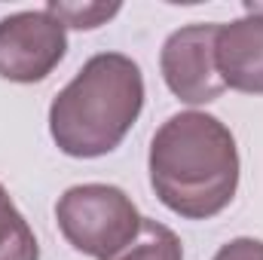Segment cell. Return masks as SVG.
Here are the masks:
<instances>
[{
  "label": "cell",
  "mask_w": 263,
  "mask_h": 260,
  "mask_svg": "<svg viewBox=\"0 0 263 260\" xmlns=\"http://www.w3.org/2000/svg\"><path fill=\"white\" fill-rule=\"evenodd\" d=\"M150 187L168 211L187 220L220 214L239 190L233 132L205 110L168 117L150 141Z\"/></svg>",
  "instance_id": "cell-1"
},
{
  "label": "cell",
  "mask_w": 263,
  "mask_h": 260,
  "mask_svg": "<svg viewBox=\"0 0 263 260\" xmlns=\"http://www.w3.org/2000/svg\"><path fill=\"white\" fill-rule=\"evenodd\" d=\"M144 107V77L123 52L92 55L52 98L49 135L73 159H95L123 144Z\"/></svg>",
  "instance_id": "cell-2"
},
{
  "label": "cell",
  "mask_w": 263,
  "mask_h": 260,
  "mask_svg": "<svg viewBox=\"0 0 263 260\" xmlns=\"http://www.w3.org/2000/svg\"><path fill=\"white\" fill-rule=\"evenodd\" d=\"M55 220L70 248L95 260L120 254L141 230V214L114 184H77L55 202Z\"/></svg>",
  "instance_id": "cell-3"
},
{
  "label": "cell",
  "mask_w": 263,
  "mask_h": 260,
  "mask_svg": "<svg viewBox=\"0 0 263 260\" xmlns=\"http://www.w3.org/2000/svg\"><path fill=\"white\" fill-rule=\"evenodd\" d=\"M67 52L65 25L49 9H25L0 18V77L12 83H40Z\"/></svg>",
  "instance_id": "cell-4"
},
{
  "label": "cell",
  "mask_w": 263,
  "mask_h": 260,
  "mask_svg": "<svg viewBox=\"0 0 263 260\" xmlns=\"http://www.w3.org/2000/svg\"><path fill=\"white\" fill-rule=\"evenodd\" d=\"M217 28L220 25L214 22L184 25L162 43L159 52L162 80L172 89V95H178L184 104H208L227 92L214 62Z\"/></svg>",
  "instance_id": "cell-5"
},
{
  "label": "cell",
  "mask_w": 263,
  "mask_h": 260,
  "mask_svg": "<svg viewBox=\"0 0 263 260\" xmlns=\"http://www.w3.org/2000/svg\"><path fill=\"white\" fill-rule=\"evenodd\" d=\"M214 62L227 89L263 95V9L251 6L248 15L217 28Z\"/></svg>",
  "instance_id": "cell-6"
},
{
  "label": "cell",
  "mask_w": 263,
  "mask_h": 260,
  "mask_svg": "<svg viewBox=\"0 0 263 260\" xmlns=\"http://www.w3.org/2000/svg\"><path fill=\"white\" fill-rule=\"evenodd\" d=\"M0 260H40L37 236L3 184H0Z\"/></svg>",
  "instance_id": "cell-7"
},
{
  "label": "cell",
  "mask_w": 263,
  "mask_h": 260,
  "mask_svg": "<svg viewBox=\"0 0 263 260\" xmlns=\"http://www.w3.org/2000/svg\"><path fill=\"white\" fill-rule=\"evenodd\" d=\"M110 260H184V245L175 230L153 217H141V230L129 245Z\"/></svg>",
  "instance_id": "cell-8"
},
{
  "label": "cell",
  "mask_w": 263,
  "mask_h": 260,
  "mask_svg": "<svg viewBox=\"0 0 263 260\" xmlns=\"http://www.w3.org/2000/svg\"><path fill=\"white\" fill-rule=\"evenodd\" d=\"M65 28H80V31H92L101 28L104 22H110L120 12V3H62L52 0L46 6Z\"/></svg>",
  "instance_id": "cell-9"
},
{
  "label": "cell",
  "mask_w": 263,
  "mask_h": 260,
  "mask_svg": "<svg viewBox=\"0 0 263 260\" xmlns=\"http://www.w3.org/2000/svg\"><path fill=\"white\" fill-rule=\"evenodd\" d=\"M211 260H263V242L260 239H233L227 245H220V251Z\"/></svg>",
  "instance_id": "cell-10"
}]
</instances>
